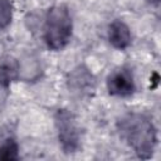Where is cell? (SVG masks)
<instances>
[{"instance_id": "cell-1", "label": "cell", "mask_w": 161, "mask_h": 161, "mask_svg": "<svg viewBox=\"0 0 161 161\" xmlns=\"http://www.w3.org/2000/svg\"><path fill=\"white\" fill-rule=\"evenodd\" d=\"M117 130L121 138L133 150L137 157L147 160L153 155L157 132L148 116L138 112L127 113L118 119Z\"/></svg>"}, {"instance_id": "cell-2", "label": "cell", "mask_w": 161, "mask_h": 161, "mask_svg": "<svg viewBox=\"0 0 161 161\" xmlns=\"http://www.w3.org/2000/svg\"><path fill=\"white\" fill-rule=\"evenodd\" d=\"M72 16L65 5H53L48 9L44 21V42L50 50L64 49L72 38Z\"/></svg>"}, {"instance_id": "cell-3", "label": "cell", "mask_w": 161, "mask_h": 161, "mask_svg": "<svg viewBox=\"0 0 161 161\" xmlns=\"http://www.w3.org/2000/svg\"><path fill=\"white\" fill-rule=\"evenodd\" d=\"M54 123L62 150L65 153L77 152L80 146V131L75 116L70 111L60 108L54 114Z\"/></svg>"}, {"instance_id": "cell-4", "label": "cell", "mask_w": 161, "mask_h": 161, "mask_svg": "<svg viewBox=\"0 0 161 161\" xmlns=\"http://www.w3.org/2000/svg\"><path fill=\"white\" fill-rule=\"evenodd\" d=\"M106 86L108 93L117 97H128L136 89L132 72L125 67L112 70L107 77Z\"/></svg>"}, {"instance_id": "cell-5", "label": "cell", "mask_w": 161, "mask_h": 161, "mask_svg": "<svg viewBox=\"0 0 161 161\" xmlns=\"http://www.w3.org/2000/svg\"><path fill=\"white\" fill-rule=\"evenodd\" d=\"M68 84L72 92L79 96H89L96 88V79L87 68L78 67L69 74Z\"/></svg>"}, {"instance_id": "cell-6", "label": "cell", "mask_w": 161, "mask_h": 161, "mask_svg": "<svg viewBox=\"0 0 161 161\" xmlns=\"http://www.w3.org/2000/svg\"><path fill=\"white\" fill-rule=\"evenodd\" d=\"M131 30L122 20H113L108 26V40L113 48L125 50L131 44Z\"/></svg>"}, {"instance_id": "cell-7", "label": "cell", "mask_w": 161, "mask_h": 161, "mask_svg": "<svg viewBox=\"0 0 161 161\" xmlns=\"http://www.w3.org/2000/svg\"><path fill=\"white\" fill-rule=\"evenodd\" d=\"M20 75V65L19 62L11 57L5 55L0 58V87L4 89H9V87L18 80Z\"/></svg>"}, {"instance_id": "cell-8", "label": "cell", "mask_w": 161, "mask_h": 161, "mask_svg": "<svg viewBox=\"0 0 161 161\" xmlns=\"http://www.w3.org/2000/svg\"><path fill=\"white\" fill-rule=\"evenodd\" d=\"M19 145L14 137H6L0 143V160L15 161L19 160Z\"/></svg>"}, {"instance_id": "cell-9", "label": "cell", "mask_w": 161, "mask_h": 161, "mask_svg": "<svg viewBox=\"0 0 161 161\" xmlns=\"http://www.w3.org/2000/svg\"><path fill=\"white\" fill-rule=\"evenodd\" d=\"M13 3L11 0H0V30L6 29L13 20Z\"/></svg>"}, {"instance_id": "cell-10", "label": "cell", "mask_w": 161, "mask_h": 161, "mask_svg": "<svg viewBox=\"0 0 161 161\" xmlns=\"http://www.w3.org/2000/svg\"><path fill=\"white\" fill-rule=\"evenodd\" d=\"M147 3H150V4H152V5H158L160 4V0H146Z\"/></svg>"}]
</instances>
